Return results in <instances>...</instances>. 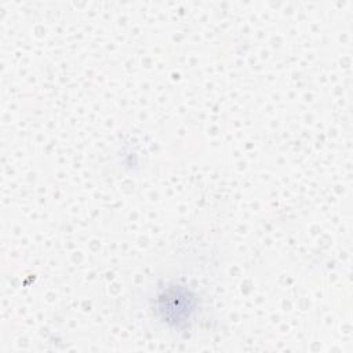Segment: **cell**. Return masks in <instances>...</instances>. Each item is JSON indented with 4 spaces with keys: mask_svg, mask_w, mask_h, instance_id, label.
I'll use <instances>...</instances> for the list:
<instances>
[{
    "mask_svg": "<svg viewBox=\"0 0 353 353\" xmlns=\"http://www.w3.org/2000/svg\"><path fill=\"white\" fill-rule=\"evenodd\" d=\"M199 301L186 285L171 283L161 288L154 299L159 320L174 331H186L192 327Z\"/></svg>",
    "mask_w": 353,
    "mask_h": 353,
    "instance_id": "obj_1",
    "label": "cell"
}]
</instances>
